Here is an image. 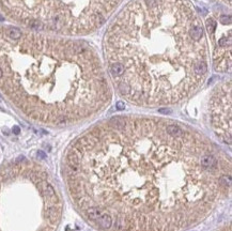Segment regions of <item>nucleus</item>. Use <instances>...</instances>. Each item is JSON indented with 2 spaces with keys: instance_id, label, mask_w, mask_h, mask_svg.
Instances as JSON below:
<instances>
[{
  "instance_id": "f257e3e1",
  "label": "nucleus",
  "mask_w": 232,
  "mask_h": 231,
  "mask_svg": "<svg viewBox=\"0 0 232 231\" xmlns=\"http://www.w3.org/2000/svg\"><path fill=\"white\" fill-rule=\"evenodd\" d=\"M68 192L100 231H185L231 194V160L173 120L120 116L79 136L64 160Z\"/></svg>"
},
{
  "instance_id": "6e6552de",
  "label": "nucleus",
  "mask_w": 232,
  "mask_h": 231,
  "mask_svg": "<svg viewBox=\"0 0 232 231\" xmlns=\"http://www.w3.org/2000/svg\"><path fill=\"white\" fill-rule=\"evenodd\" d=\"M219 1H221V2H224L225 4H228L230 7L231 5V0H219Z\"/></svg>"
},
{
  "instance_id": "423d86ee",
  "label": "nucleus",
  "mask_w": 232,
  "mask_h": 231,
  "mask_svg": "<svg viewBox=\"0 0 232 231\" xmlns=\"http://www.w3.org/2000/svg\"><path fill=\"white\" fill-rule=\"evenodd\" d=\"M209 31L214 39V50H213V64L217 72H229L231 69V22H227L221 30L220 24L209 20Z\"/></svg>"
},
{
  "instance_id": "f03ea898",
  "label": "nucleus",
  "mask_w": 232,
  "mask_h": 231,
  "mask_svg": "<svg viewBox=\"0 0 232 231\" xmlns=\"http://www.w3.org/2000/svg\"><path fill=\"white\" fill-rule=\"evenodd\" d=\"M118 93L141 107L174 105L195 93L209 72L208 41L187 0H134L104 37Z\"/></svg>"
},
{
  "instance_id": "20e7f679",
  "label": "nucleus",
  "mask_w": 232,
  "mask_h": 231,
  "mask_svg": "<svg viewBox=\"0 0 232 231\" xmlns=\"http://www.w3.org/2000/svg\"><path fill=\"white\" fill-rule=\"evenodd\" d=\"M122 0H0V10L27 30L64 37L93 33Z\"/></svg>"
},
{
  "instance_id": "39448f33",
  "label": "nucleus",
  "mask_w": 232,
  "mask_h": 231,
  "mask_svg": "<svg viewBox=\"0 0 232 231\" xmlns=\"http://www.w3.org/2000/svg\"><path fill=\"white\" fill-rule=\"evenodd\" d=\"M210 119L215 134L231 145V81L217 86L210 98Z\"/></svg>"
},
{
  "instance_id": "0eeeda50",
  "label": "nucleus",
  "mask_w": 232,
  "mask_h": 231,
  "mask_svg": "<svg viewBox=\"0 0 232 231\" xmlns=\"http://www.w3.org/2000/svg\"><path fill=\"white\" fill-rule=\"evenodd\" d=\"M215 231H231V226H230V225H228V226H224L222 228L217 229V230H215Z\"/></svg>"
},
{
  "instance_id": "7ed1b4c3",
  "label": "nucleus",
  "mask_w": 232,
  "mask_h": 231,
  "mask_svg": "<svg viewBox=\"0 0 232 231\" xmlns=\"http://www.w3.org/2000/svg\"><path fill=\"white\" fill-rule=\"evenodd\" d=\"M0 92L26 117L48 125L92 118L113 92L86 42L0 26Z\"/></svg>"
}]
</instances>
